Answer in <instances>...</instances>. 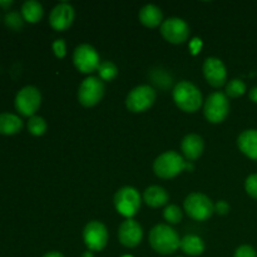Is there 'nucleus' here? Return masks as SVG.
<instances>
[{
    "label": "nucleus",
    "mask_w": 257,
    "mask_h": 257,
    "mask_svg": "<svg viewBox=\"0 0 257 257\" xmlns=\"http://www.w3.org/2000/svg\"><path fill=\"white\" fill-rule=\"evenodd\" d=\"M138 18H140L141 24L145 25L146 28H150V29L160 27L163 23L162 10H161L157 5L153 4L145 5V7L140 10Z\"/></svg>",
    "instance_id": "18"
},
{
    "label": "nucleus",
    "mask_w": 257,
    "mask_h": 257,
    "mask_svg": "<svg viewBox=\"0 0 257 257\" xmlns=\"http://www.w3.org/2000/svg\"><path fill=\"white\" fill-rule=\"evenodd\" d=\"M12 5H13L12 0H4V2H3V0H0V7L4 8V9H8V8H10Z\"/></svg>",
    "instance_id": "34"
},
{
    "label": "nucleus",
    "mask_w": 257,
    "mask_h": 257,
    "mask_svg": "<svg viewBox=\"0 0 257 257\" xmlns=\"http://www.w3.org/2000/svg\"><path fill=\"white\" fill-rule=\"evenodd\" d=\"M246 84L243 80L235 78V79H231L230 82L226 83L225 88V94L228 98H238L241 95H243L246 93Z\"/></svg>",
    "instance_id": "24"
},
{
    "label": "nucleus",
    "mask_w": 257,
    "mask_h": 257,
    "mask_svg": "<svg viewBox=\"0 0 257 257\" xmlns=\"http://www.w3.org/2000/svg\"><path fill=\"white\" fill-rule=\"evenodd\" d=\"M74 18V8L69 3H59L50 12L49 24L57 32H65L72 27Z\"/></svg>",
    "instance_id": "14"
},
{
    "label": "nucleus",
    "mask_w": 257,
    "mask_h": 257,
    "mask_svg": "<svg viewBox=\"0 0 257 257\" xmlns=\"http://www.w3.org/2000/svg\"><path fill=\"white\" fill-rule=\"evenodd\" d=\"M83 241L89 251H102L108 243V230L100 221H90L83 230Z\"/></svg>",
    "instance_id": "12"
},
{
    "label": "nucleus",
    "mask_w": 257,
    "mask_h": 257,
    "mask_svg": "<svg viewBox=\"0 0 257 257\" xmlns=\"http://www.w3.org/2000/svg\"><path fill=\"white\" fill-rule=\"evenodd\" d=\"M248 98H250L253 103H256L257 104V85L256 87L251 88L250 92H248Z\"/></svg>",
    "instance_id": "32"
},
{
    "label": "nucleus",
    "mask_w": 257,
    "mask_h": 257,
    "mask_svg": "<svg viewBox=\"0 0 257 257\" xmlns=\"http://www.w3.org/2000/svg\"><path fill=\"white\" fill-rule=\"evenodd\" d=\"M23 130V120L13 113H0V135H17Z\"/></svg>",
    "instance_id": "20"
},
{
    "label": "nucleus",
    "mask_w": 257,
    "mask_h": 257,
    "mask_svg": "<svg viewBox=\"0 0 257 257\" xmlns=\"http://www.w3.org/2000/svg\"><path fill=\"white\" fill-rule=\"evenodd\" d=\"M237 147L246 157L257 161V130H245L237 137Z\"/></svg>",
    "instance_id": "17"
},
{
    "label": "nucleus",
    "mask_w": 257,
    "mask_h": 257,
    "mask_svg": "<svg viewBox=\"0 0 257 257\" xmlns=\"http://www.w3.org/2000/svg\"><path fill=\"white\" fill-rule=\"evenodd\" d=\"M44 14L43 5L37 0H28L22 5V17L25 22L30 24L40 22Z\"/></svg>",
    "instance_id": "22"
},
{
    "label": "nucleus",
    "mask_w": 257,
    "mask_h": 257,
    "mask_svg": "<svg viewBox=\"0 0 257 257\" xmlns=\"http://www.w3.org/2000/svg\"><path fill=\"white\" fill-rule=\"evenodd\" d=\"M173 102L181 110L186 113H196L202 105V93L193 83L181 80L172 90Z\"/></svg>",
    "instance_id": "2"
},
{
    "label": "nucleus",
    "mask_w": 257,
    "mask_h": 257,
    "mask_svg": "<svg viewBox=\"0 0 257 257\" xmlns=\"http://www.w3.org/2000/svg\"><path fill=\"white\" fill-rule=\"evenodd\" d=\"M187 167V161L176 151H167L158 156L153 162V172L163 180L175 178Z\"/></svg>",
    "instance_id": "3"
},
{
    "label": "nucleus",
    "mask_w": 257,
    "mask_h": 257,
    "mask_svg": "<svg viewBox=\"0 0 257 257\" xmlns=\"http://www.w3.org/2000/svg\"><path fill=\"white\" fill-rule=\"evenodd\" d=\"M53 52H54L55 57L59 58V59H63V58L67 55V44L63 39H57L53 42Z\"/></svg>",
    "instance_id": "30"
},
{
    "label": "nucleus",
    "mask_w": 257,
    "mask_h": 257,
    "mask_svg": "<svg viewBox=\"0 0 257 257\" xmlns=\"http://www.w3.org/2000/svg\"><path fill=\"white\" fill-rule=\"evenodd\" d=\"M43 257H64V255L59 252V251H50V252H47Z\"/></svg>",
    "instance_id": "33"
},
{
    "label": "nucleus",
    "mask_w": 257,
    "mask_h": 257,
    "mask_svg": "<svg viewBox=\"0 0 257 257\" xmlns=\"http://www.w3.org/2000/svg\"><path fill=\"white\" fill-rule=\"evenodd\" d=\"M183 210L195 221H206L215 213V203L200 192L190 193L183 201Z\"/></svg>",
    "instance_id": "4"
},
{
    "label": "nucleus",
    "mask_w": 257,
    "mask_h": 257,
    "mask_svg": "<svg viewBox=\"0 0 257 257\" xmlns=\"http://www.w3.org/2000/svg\"><path fill=\"white\" fill-rule=\"evenodd\" d=\"M203 150H205L203 138L201 136L195 135V133L185 136V138L181 142V151H182L183 156L188 162H193L197 158H200L202 156Z\"/></svg>",
    "instance_id": "16"
},
{
    "label": "nucleus",
    "mask_w": 257,
    "mask_h": 257,
    "mask_svg": "<svg viewBox=\"0 0 257 257\" xmlns=\"http://www.w3.org/2000/svg\"><path fill=\"white\" fill-rule=\"evenodd\" d=\"M233 257H257V251L251 245H241L236 248Z\"/></svg>",
    "instance_id": "29"
},
{
    "label": "nucleus",
    "mask_w": 257,
    "mask_h": 257,
    "mask_svg": "<svg viewBox=\"0 0 257 257\" xmlns=\"http://www.w3.org/2000/svg\"><path fill=\"white\" fill-rule=\"evenodd\" d=\"M178 257H182V256H178Z\"/></svg>",
    "instance_id": "37"
},
{
    "label": "nucleus",
    "mask_w": 257,
    "mask_h": 257,
    "mask_svg": "<svg viewBox=\"0 0 257 257\" xmlns=\"http://www.w3.org/2000/svg\"><path fill=\"white\" fill-rule=\"evenodd\" d=\"M82 257H94V255H93V252L92 251H85V252H83V255H82Z\"/></svg>",
    "instance_id": "35"
},
{
    "label": "nucleus",
    "mask_w": 257,
    "mask_h": 257,
    "mask_svg": "<svg viewBox=\"0 0 257 257\" xmlns=\"http://www.w3.org/2000/svg\"><path fill=\"white\" fill-rule=\"evenodd\" d=\"M157 92L148 84L137 85L125 98V107L132 113H143L150 109L156 102Z\"/></svg>",
    "instance_id": "7"
},
{
    "label": "nucleus",
    "mask_w": 257,
    "mask_h": 257,
    "mask_svg": "<svg viewBox=\"0 0 257 257\" xmlns=\"http://www.w3.org/2000/svg\"><path fill=\"white\" fill-rule=\"evenodd\" d=\"M73 63L80 73L89 74L98 70L100 57L94 47L90 44H80L73 52Z\"/></svg>",
    "instance_id": "10"
},
{
    "label": "nucleus",
    "mask_w": 257,
    "mask_h": 257,
    "mask_svg": "<svg viewBox=\"0 0 257 257\" xmlns=\"http://www.w3.org/2000/svg\"><path fill=\"white\" fill-rule=\"evenodd\" d=\"M23 17L20 14H18V13H9V14H7V17H5V23H7V25L9 28H12V29L14 30H19L20 28L23 27Z\"/></svg>",
    "instance_id": "28"
},
{
    "label": "nucleus",
    "mask_w": 257,
    "mask_h": 257,
    "mask_svg": "<svg viewBox=\"0 0 257 257\" xmlns=\"http://www.w3.org/2000/svg\"><path fill=\"white\" fill-rule=\"evenodd\" d=\"M141 202H142V198H141L140 192L131 186L119 188L113 198L117 212L125 218H132L133 216L137 215L141 208Z\"/></svg>",
    "instance_id": "6"
},
{
    "label": "nucleus",
    "mask_w": 257,
    "mask_h": 257,
    "mask_svg": "<svg viewBox=\"0 0 257 257\" xmlns=\"http://www.w3.org/2000/svg\"><path fill=\"white\" fill-rule=\"evenodd\" d=\"M160 32L171 44H182L190 38V25L181 18H168L161 24Z\"/></svg>",
    "instance_id": "11"
},
{
    "label": "nucleus",
    "mask_w": 257,
    "mask_h": 257,
    "mask_svg": "<svg viewBox=\"0 0 257 257\" xmlns=\"http://www.w3.org/2000/svg\"><path fill=\"white\" fill-rule=\"evenodd\" d=\"M182 211L178 206L168 205L163 211V217L170 225H177L182 221Z\"/></svg>",
    "instance_id": "26"
},
{
    "label": "nucleus",
    "mask_w": 257,
    "mask_h": 257,
    "mask_svg": "<svg viewBox=\"0 0 257 257\" xmlns=\"http://www.w3.org/2000/svg\"><path fill=\"white\" fill-rule=\"evenodd\" d=\"M15 108L24 117H33L42 104V93L34 85H27L17 93Z\"/></svg>",
    "instance_id": "9"
},
{
    "label": "nucleus",
    "mask_w": 257,
    "mask_h": 257,
    "mask_svg": "<svg viewBox=\"0 0 257 257\" xmlns=\"http://www.w3.org/2000/svg\"><path fill=\"white\" fill-rule=\"evenodd\" d=\"M48 124L45 119L40 115H33L28 120V131L30 135L35 136V137H40L47 132Z\"/></svg>",
    "instance_id": "25"
},
{
    "label": "nucleus",
    "mask_w": 257,
    "mask_h": 257,
    "mask_svg": "<svg viewBox=\"0 0 257 257\" xmlns=\"http://www.w3.org/2000/svg\"><path fill=\"white\" fill-rule=\"evenodd\" d=\"M180 248L188 256H200L205 251V242L197 235H186L181 238Z\"/></svg>",
    "instance_id": "21"
},
{
    "label": "nucleus",
    "mask_w": 257,
    "mask_h": 257,
    "mask_svg": "<svg viewBox=\"0 0 257 257\" xmlns=\"http://www.w3.org/2000/svg\"><path fill=\"white\" fill-rule=\"evenodd\" d=\"M168 200H170V195L161 186H150L143 192V201L146 202V205L152 208H158L167 205Z\"/></svg>",
    "instance_id": "19"
},
{
    "label": "nucleus",
    "mask_w": 257,
    "mask_h": 257,
    "mask_svg": "<svg viewBox=\"0 0 257 257\" xmlns=\"http://www.w3.org/2000/svg\"><path fill=\"white\" fill-rule=\"evenodd\" d=\"M150 245L160 255H172L180 248L181 238L175 228L166 223H158L150 232Z\"/></svg>",
    "instance_id": "1"
},
{
    "label": "nucleus",
    "mask_w": 257,
    "mask_h": 257,
    "mask_svg": "<svg viewBox=\"0 0 257 257\" xmlns=\"http://www.w3.org/2000/svg\"><path fill=\"white\" fill-rule=\"evenodd\" d=\"M105 85L99 77H88L80 83L77 97L83 107H94L104 97Z\"/></svg>",
    "instance_id": "8"
},
{
    "label": "nucleus",
    "mask_w": 257,
    "mask_h": 257,
    "mask_svg": "<svg viewBox=\"0 0 257 257\" xmlns=\"http://www.w3.org/2000/svg\"><path fill=\"white\" fill-rule=\"evenodd\" d=\"M230 114V100L223 92H213L206 98L203 115L213 124L222 123Z\"/></svg>",
    "instance_id": "5"
},
{
    "label": "nucleus",
    "mask_w": 257,
    "mask_h": 257,
    "mask_svg": "<svg viewBox=\"0 0 257 257\" xmlns=\"http://www.w3.org/2000/svg\"><path fill=\"white\" fill-rule=\"evenodd\" d=\"M122 257H132V256H130V255H124V256H122Z\"/></svg>",
    "instance_id": "36"
},
{
    "label": "nucleus",
    "mask_w": 257,
    "mask_h": 257,
    "mask_svg": "<svg viewBox=\"0 0 257 257\" xmlns=\"http://www.w3.org/2000/svg\"><path fill=\"white\" fill-rule=\"evenodd\" d=\"M245 191L251 198L257 200V173H252L246 178Z\"/></svg>",
    "instance_id": "27"
},
{
    "label": "nucleus",
    "mask_w": 257,
    "mask_h": 257,
    "mask_svg": "<svg viewBox=\"0 0 257 257\" xmlns=\"http://www.w3.org/2000/svg\"><path fill=\"white\" fill-rule=\"evenodd\" d=\"M97 72L99 74L100 79L105 80V82H110L118 75V68L110 60H104V62H100Z\"/></svg>",
    "instance_id": "23"
},
{
    "label": "nucleus",
    "mask_w": 257,
    "mask_h": 257,
    "mask_svg": "<svg viewBox=\"0 0 257 257\" xmlns=\"http://www.w3.org/2000/svg\"><path fill=\"white\" fill-rule=\"evenodd\" d=\"M203 77L206 82L213 88H221L226 84L227 80V69L220 58L210 57L203 62L202 65Z\"/></svg>",
    "instance_id": "13"
},
{
    "label": "nucleus",
    "mask_w": 257,
    "mask_h": 257,
    "mask_svg": "<svg viewBox=\"0 0 257 257\" xmlns=\"http://www.w3.org/2000/svg\"><path fill=\"white\" fill-rule=\"evenodd\" d=\"M143 238V228L133 218L123 221L118 228V240L124 247H137Z\"/></svg>",
    "instance_id": "15"
},
{
    "label": "nucleus",
    "mask_w": 257,
    "mask_h": 257,
    "mask_svg": "<svg viewBox=\"0 0 257 257\" xmlns=\"http://www.w3.org/2000/svg\"><path fill=\"white\" fill-rule=\"evenodd\" d=\"M230 211V205L226 201H218L215 205V212L218 215H227Z\"/></svg>",
    "instance_id": "31"
}]
</instances>
